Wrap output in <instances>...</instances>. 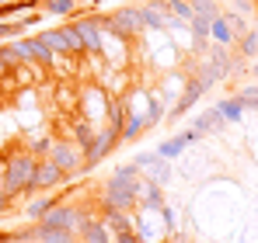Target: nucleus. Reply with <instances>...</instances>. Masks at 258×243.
Returning a JSON list of instances; mask_svg holds the SVG:
<instances>
[{
  "instance_id": "f704fd0d",
  "label": "nucleus",
  "mask_w": 258,
  "mask_h": 243,
  "mask_svg": "<svg viewBox=\"0 0 258 243\" xmlns=\"http://www.w3.org/2000/svg\"><path fill=\"white\" fill-rule=\"evenodd\" d=\"M87 4H91V7H98V4H105V0H87Z\"/></svg>"
},
{
  "instance_id": "c85d7f7f",
  "label": "nucleus",
  "mask_w": 258,
  "mask_h": 243,
  "mask_svg": "<svg viewBox=\"0 0 258 243\" xmlns=\"http://www.w3.org/2000/svg\"><path fill=\"white\" fill-rule=\"evenodd\" d=\"M164 160V157H161V153H140V157H136V167H140V170H143V174H147V170H154V167H157V163Z\"/></svg>"
},
{
  "instance_id": "72a5a7b5",
  "label": "nucleus",
  "mask_w": 258,
  "mask_h": 243,
  "mask_svg": "<svg viewBox=\"0 0 258 243\" xmlns=\"http://www.w3.org/2000/svg\"><path fill=\"white\" fill-rule=\"evenodd\" d=\"M251 73H258V56H255V63H251Z\"/></svg>"
},
{
  "instance_id": "5701e85b",
  "label": "nucleus",
  "mask_w": 258,
  "mask_h": 243,
  "mask_svg": "<svg viewBox=\"0 0 258 243\" xmlns=\"http://www.w3.org/2000/svg\"><path fill=\"white\" fill-rule=\"evenodd\" d=\"M42 11L52 18H74L77 14V0H42Z\"/></svg>"
},
{
  "instance_id": "f8f14e48",
  "label": "nucleus",
  "mask_w": 258,
  "mask_h": 243,
  "mask_svg": "<svg viewBox=\"0 0 258 243\" xmlns=\"http://www.w3.org/2000/svg\"><path fill=\"white\" fill-rule=\"evenodd\" d=\"M77 243H112V229L101 222V215H91L87 212V219L81 222V229H77Z\"/></svg>"
},
{
  "instance_id": "cd10ccee",
  "label": "nucleus",
  "mask_w": 258,
  "mask_h": 243,
  "mask_svg": "<svg viewBox=\"0 0 258 243\" xmlns=\"http://www.w3.org/2000/svg\"><path fill=\"white\" fill-rule=\"evenodd\" d=\"M237 97H241V104H244V111H248V108H258V87H255V83H248V87H241V90H237Z\"/></svg>"
},
{
  "instance_id": "4be33fe9",
  "label": "nucleus",
  "mask_w": 258,
  "mask_h": 243,
  "mask_svg": "<svg viewBox=\"0 0 258 243\" xmlns=\"http://www.w3.org/2000/svg\"><path fill=\"white\" fill-rule=\"evenodd\" d=\"M216 111L227 118V125L230 122H241L244 118V104H241V97L234 94V97H223V101H216Z\"/></svg>"
},
{
  "instance_id": "2f4dec72",
  "label": "nucleus",
  "mask_w": 258,
  "mask_h": 243,
  "mask_svg": "<svg viewBox=\"0 0 258 243\" xmlns=\"http://www.w3.org/2000/svg\"><path fill=\"white\" fill-rule=\"evenodd\" d=\"M7 205H11V195H7V191H4V188H0V215H4V212H7Z\"/></svg>"
},
{
  "instance_id": "a211bd4d",
  "label": "nucleus",
  "mask_w": 258,
  "mask_h": 243,
  "mask_svg": "<svg viewBox=\"0 0 258 243\" xmlns=\"http://www.w3.org/2000/svg\"><path fill=\"white\" fill-rule=\"evenodd\" d=\"M70 132H74V143H77V146L84 150V146H91V139H94L98 125L87 118V115H77V118H74V129H70Z\"/></svg>"
},
{
  "instance_id": "412c9836",
  "label": "nucleus",
  "mask_w": 258,
  "mask_h": 243,
  "mask_svg": "<svg viewBox=\"0 0 258 243\" xmlns=\"http://www.w3.org/2000/svg\"><path fill=\"white\" fill-rule=\"evenodd\" d=\"M101 222H105L112 233H119V229H136V215H133V212H101Z\"/></svg>"
},
{
  "instance_id": "aec40b11",
  "label": "nucleus",
  "mask_w": 258,
  "mask_h": 243,
  "mask_svg": "<svg viewBox=\"0 0 258 243\" xmlns=\"http://www.w3.org/2000/svg\"><path fill=\"white\" fill-rule=\"evenodd\" d=\"M192 129H196L199 136H206V132H220V129H227V118H223L216 108H210L206 115H199V118L192 122Z\"/></svg>"
},
{
  "instance_id": "ddd939ff",
  "label": "nucleus",
  "mask_w": 258,
  "mask_h": 243,
  "mask_svg": "<svg viewBox=\"0 0 258 243\" xmlns=\"http://www.w3.org/2000/svg\"><path fill=\"white\" fill-rule=\"evenodd\" d=\"M203 94H206V87H203V80H199V77L185 80V94L178 97V104L171 108V118H178V115H185V111H188V108H192V104H196V101L203 97Z\"/></svg>"
},
{
  "instance_id": "f257e3e1",
  "label": "nucleus",
  "mask_w": 258,
  "mask_h": 243,
  "mask_svg": "<svg viewBox=\"0 0 258 243\" xmlns=\"http://www.w3.org/2000/svg\"><path fill=\"white\" fill-rule=\"evenodd\" d=\"M147 181V177H143ZM143 181H122V177H108L105 181V188H101V195H98V205H101V212H133L136 205H140V188H143Z\"/></svg>"
},
{
  "instance_id": "2eb2a0df",
  "label": "nucleus",
  "mask_w": 258,
  "mask_h": 243,
  "mask_svg": "<svg viewBox=\"0 0 258 243\" xmlns=\"http://www.w3.org/2000/svg\"><path fill=\"white\" fill-rule=\"evenodd\" d=\"M35 240L39 243H77V233L74 229H56V226L35 222Z\"/></svg>"
},
{
  "instance_id": "6ab92c4d",
  "label": "nucleus",
  "mask_w": 258,
  "mask_h": 243,
  "mask_svg": "<svg viewBox=\"0 0 258 243\" xmlns=\"http://www.w3.org/2000/svg\"><path fill=\"white\" fill-rule=\"evenodd\" d=\"M168 14H171V21H168V28H181V25H188L192 21V4L188 0H168Z\"/></svg>"
},
{
  "instance_id": "9b49d317",
  "label": "nucleus",
  "mask_w": 258,
  "mask_h": 243,
  "mask_svg": "<svg viewBox=\"0 0 258 243\" xmlns=\"http://www.w3.org/2000/svg\"><path fill=\"white\" fill-rule=\"evenodd\" d=\"M210 42L220 45V49H234L237 32H234V25H230V14H227V11H220L213 21H210Z\"/></svg>"
},
{
  "instance_id": "c9c22d12",
  "label": "nucleus",
  "mask_w": 258,
  "mask_h": 243,
  "mask_svg": "<svg viewBox=\"0 0 258 243\" xmlns=\"http://www.w3.org/2000/svg\"><path fill=\"white\" fill-rule=\"evenodd\" d=\"M255 35H258V18H255Z\"/></svg>"
},
{
  "instance_id": "dca6fc26",
  "label": "nucleus",
  "mask_w": 258,
  "mask_h": 243,
  "mask_svg": "<svg viewBox=\"0 0 258 243\" xmlns=\"http://www.w3.org/2000/svg\"><path fill=\"white\" fill-rule=\"evenodd\" d=\"M52 202H56V198H52V191H42V195H32V202L25 205V219H28V222H39V219H42L45 212L52 208Z\"/></svg>"
},
{
  "instance_id": "7ed1b4c3",
  "label": "nucleus",
  "mask_w": 258,
  "mask_h": 243,
  "mask_svg": "<svg viewBox=\"0 0 258 243\" xmlns=\"http://www.w3.org/2000/svg\"><path fill=\"white\" fill-rule=\"evenodd\" d=\"M119 143H122V129L112 125V122H101L98 132H94V139H91V146H84V174H87V170H94V167L105 160Z\"/></svg>"
},
{
  "instance_id": "e433bc0d",
  "label": "nucleus",
  "mask_w": 258,
  "mask_h": 243,
  "mask_svg": "<svg viewBox=\"0 0 258 243\" xmlns=\"http://www.w3.org/2000/svg\"><path fill=\"white\" fill-rule=\"evenodd\" d=\"M0 4H7V0H0Z\"/></svg>"
},
{
  "instance_id": "a878e982",
  "label": "nucleus",
  "mask_w": 258,
  "mask_h": 243,
  "mask_svg": "<svg viewBox=\"0 0 258 243\" xmlns=\"http://www.w3.org/2000/svg\"><path fill=\"white\" fill-rule=\"evenodd\" d=\"M161 115H164V101L161 97H147V108H143V118H147V129H154L157 122H161Z\"/></svg>"
},
{
  "instance_id": "bb28decb",
  "label": "nucleus",
  "mask_w": 258,
  "mask_h": 243,
  "mask_svg": "<svg viewBox=\"0 0 258 243\" xmlns=\"http://www.w3.org/2000/svg\"><path fill=\"white\" fill-rule=\"evenodd\" d=\"M188 4H192V11H196V14H203V18H210V21H213L216 14H220L216 0H188Z\"/></svg>"
},
{
  "instance_id": "9d476101",
  "label": "nucleus",
  "mask_w": 258,
  "mask_h": 243,
  "mask_svg": "<svg viewBox=\"0 0 258 243\" xmlns=\"http://www.w3.org/2000/svg\"><path fill=\"white\" fill-rule=\"evenodd\" d=\"M199 139H203V136H199L196 129H185V132H178V136H171V139H164V143L157 146V153H161L164 160H178V157H181L192 143H199Z\"/></svg>"
},
{
  "instance_id": "393cba45",
  "label": "nucleus",
  "mask_w": 258,
  "mask_h": 243,
  "mask_svg": "<svg viewBox=\"0 0 258 243\" xmlns=\"http://www.w3.org/2000/svg\"><path fill=\"white\" fill-rule=\"evenodd\" d=\"M188 32H192V42H196V45L210 42V18H203V14H192V21H188Z\"/></svg>"
},
{
  "instance_id": "39448f33",
  "label": "nucleus",
  "mask_w": 258,
  "mask_h": 243,
  "mask_svg": "<svg viewBox=\"0 0 258 243\" xmlns=\"http://www.w3.org/2000/svg\"><path fill=\"white\" fill-rule=\"evenodd\" d=\"M39 39H42L56 56H81V52H84V42L77 35L74 21H63L59 28H45V32H39Z\"/></svg>"
},
{
  "instance_id": "7c9ffc66",
  "label": "nucleus",
  "mask_w": 258,
  "mask_h": 243,
  "mask_svg": "<svg viewBox=\"0 0 258 243\" xmlns=\"http://www.w3.org/2000/svg\"><path fill=\"white\" fill-rule=\"evenodd\" d=\"M112 243H143V240L136 229H119V233H112Z\"/></svg>"
},
{
  "instance_id": "473e14b6",
  "label": "nucleus",
  "mask_w": 258,
  "mask_h": 243,
  "mask_svg": "<svg viewBox=\"0 0 258 243\" xmlns=\"http://www.w3.org/2000/svg\"><path fill=\"white\" fill-rule=\"evenodd\" d=\"M0 77H11V66L4 63V56H0Z\"/></svg>"
},
{
  "instance_id": "423d86ee",
  "label": "nucleus",
  "mask_w": 258,
  "mask_h": 243,
  "mask_svg": "<svg viewBox=\"0 0 258 243\" xmlns=\"http://www.w3.org/2000/svg\"><path fill=\"white\" fill-rule=\"evenodd\" d=\"M84 219H87V208L70 205V202H59V198H56V202H52V208L45 212L39 222H42V226H56V229H74V233H77Z\"/></svg>"
},
{
  "instance_id": "0eeeda50",
  "label": "nucleus",
  "mask_w": 258,
  "mask_h": 243,
  "mask_svg": "<svg viewBox=\"0 0 258 243\" xmlns=\"http://www.w3.org/2000/svg\"><path fill=\"white\" fill-rule=\"evenodd\" d=\"M70 177L56 167L52 160H39L35 163V174H32V181H28V188H25V195H42V191H56V188H63Z\"/></svg>"
},
{
  "instance_id": "b1692460",
  "label": "nucleus",
  "mask_w": 258,
  "mask_h": 243,
  "mask_svg": "<svg viewBox=\"0 0 258 243\" xmlns=\"http://www.w3.org/2000/svg\"><path fill=\"white\" fill-rule=\"evenodd\" d=\"M237 45V56H244V59H255L258 56V35H255V28H248L241 39L234 42Z\"/></svg>"
},
{
  "instance_id": "6e6552de",
  "label": "nucleus",
  "mask_w": 258,
  "mask_h": 243,
  "mask_svg": "<svg viewBox=\"0 0 258 243\" xmlns=\"http://www.w3.org/2000/svg\"><path fill=\"white\" fill-rule=\"evenodd\" d=\"M74 28H77V35L84 42V52H101V42H105V32H101V21H98V11L94 14H74Z\"/></svg>"
},
{
  "instance_id": "1a4fd4ad",
  "label": "nucleus",
  "mask_w": 258,
  "mask_h": 243,
  "mask_svg": "<svg viewBox=\"0 0 258 243\" xmlns=\"http://www.w3.org/2000/svg\"><path fill=\"white\" fill-rule=\"evenodd\" d=\"M140 21H143V28H150V32H164L168 21H171L168 0H150V4H143V7H140Z\"/></svg>"
},
{
  "instance_id": "4468645a",
  "label": "nucleus",
  "mask_w": 258,
  "mask_h": 243,
  "mask_svg": "<svg viewBox=\"0 0 258 243\" xmlns=\"http://www.w3.org/2000/svg\"><path fill=\"white\" fill-rule=\"evenodd\" d=\"M143 132H147V118H143V111H136V108H129V104H126V118H122V143H136Z\"/></svg>"
},
{
  "instance_id": "20e7f679",
  "label": "nucleus",
  "mask_w": 258,
  "mask_h": 243,
  "mask_svg": "<svg viewBox=\"0 0 258 243\" xmlns=\"http://www.w3.org/2000/svg\"><path fill=\"white\" fill-rule=\"evenodd\" d=\"M45 160H52L67 177H77V174H84V150L74 143V139H63V136H56L52 139V150H49V157Z\"/></svg>"
},
{
  "instance_id": "f03ea898",
  "label": "nucleus",
  "mask_w": 258,
  "mask_h": 243,
  "mask_svg": "<svg viewBox=\"0 0 258 243\" xmlns=\"http://www.w3.org/2000/svg\"><path fill=\"white\" fill-rule=\"evenodd\" d=\"M35 163H39V157H35L32 150H18V153L7 157V163H4V177H0V188L11 195V202H14L18 195H25V188H28L32 174H35Z\"/></svg>"
},
{
  "instance_id": "f3484780",
  "label": "nucleus",
  "mask_w": 258,
  "mask_h": 243,
  "mask_svg": "<svg viewBox=\"0 0 258 243\" xmlns=\"http://www.w3.org/2000/svg\"><path fill=\"white\" fill-rule=\"evenodd\" d=\"M140 205H143L147 212H157V208L164 205V188L154 184V181H143V188H140Z\"/></svg>"
},
{
  "instance_id": "c756f323",
  "label": "nucleus",
  "mask_w": 258,
  "mask_h": 243,
  "mask_svg": "<svg viewBox=\"0 0 258 243\" xmlns=\"http://www.w3.org/2000/svg\"><path fill=\"white\" fill-rule=\"evenodd\" d=\"M52 139H56V136H45V139H35V143H32V153H35L39 160H42V157H49V150H52Z\"/></svg>"
}]
</instances>
